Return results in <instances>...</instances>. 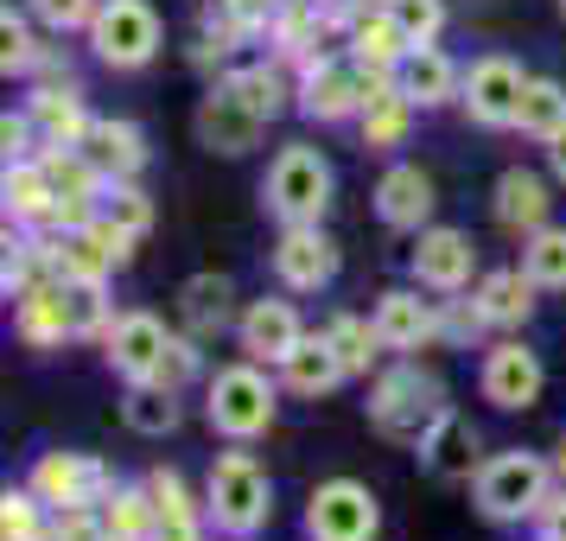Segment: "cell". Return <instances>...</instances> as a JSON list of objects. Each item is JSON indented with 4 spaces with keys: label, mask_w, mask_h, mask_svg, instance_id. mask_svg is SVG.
I'll list each match as a JSON object with an SVG mask.
<instances>
[{
    "label": "cell",
    "mask_w": 566,
    "mask_h": 541,
    "mask_svg": "<svg viewBox=\"0 0 566 541\" xmlns=\"http://www.w3.org/2000/svg\"><path fill=\"white\" fill-rule=\"evenodd\" d=\"M205 516L235 541H249L268 529L274 485H268V471H261L255 452H217V465H210V478H205Z\"/></svg>",
    "instance_id": "3957f363"
},
{
    "label": "cell",
    "mask_w": 566,
    "mask_h": 541,
    "mask_svg": "<svg viewBox=\"0 0 566 541\" xmlns=\"http://www.w3.org/2000/svg\"><path fill=\"white\" fill-rule=\"evenodd\" d=\"M522 274L541 287V293H566V230L560 223H541L522 242Z\"/></svg>",
    "instance_id": "836d02e7"
},
{
    "label": "cell",
    "mask_w": 566,
    "mask_h": 541,
    "mask_svg": "<svg viewBox=\"0 0 566 541\" xmlns=\"http://www.w3.org/2000/svg\"><path fill=\"white\" fill-rule=\"evenodd\" d=\"M103 522H108V535L115 541H154V529H159L154 490L147 485L140 490H108L103 497Z\"/></svg>",
    "instance_id": "d590c367"
},
{
    "label": "cell",
    "mask_w": 566,
    "mask_h": 541,
    "mask_svg": "<svg viewBox=\"0 0 566 541\" xmlns=\"http://www.w3.org/2000/svg\"><path fill=\"white\" fill-rule=\"evenodd\" d=\"M547 210H554V198H547V179L541 173H528V166H510L503 179H496V223H510V230H541L547 223Z\"/></svg>",
    "instance_id": "484cf974"
},
{
    "label": "cell",
    "mask_w": 566,
    "mask_h": 541,
    "mask_svg": "<svg viewBox=\"0 0 566 541\" xmlns=\"http://www.w3.org/2000/svg\"><path fill=\"white\" fill-rule=\"evenodd\" d=\"M13 332L27 337L32 351H57L64 337H77L64 281H45V287H32V293H20V300H13Z\"/></svg>",
    "instance_id": "ffe728a7"
},
{
    "label": "cell",
    "mask_w": 566,
    "mask_h": 541,
    "mask_svg": "<svg viewBox=\"0 0 566 541\" xmlns=\"http://www.w3.org/2000/svg\"><path fill=\"white\" fill-rule=\"evenodd\" d=\"M103 0H32V20L45 32H90Z\"/></svg>",
    "instance_id": "b9f144b4"
},
{
    "label": "cell",
    "mask_w": 566,
    "mask_h": 541,
    "mask_svg": "<svg viewBox=\"0 0 566 541\" xmlns=\"http://www.w3.org/2000/svg\"><path fill=\"white\" fill-rule=\"evenodd\" d=\"M478 388H484L490 408H535L541 388H547V363L522 344V337H503V344H490L484 351V370H478Z\"/></svg>",
    "instance_id": "30bf717a"
},
{
    "label": "cell",
    "mask_w": 566,
    "mask_h": 541,
    "mask_svg": "<svg viewBox=\"0 0 566 541\" xmlns=\"http://www.w3.org/2000/svg\"><path fill=\"white\" fill-rule=\"evenodd\" d=\"M376 337L382 351H420L439 337V300H420L413 287H388L376 300Z\"/></svg>",
    "instance_id": "e0dca14e"
},
{
    "label": "cell",
    "mask_w": 566,
    "mask_h": 541,
    "mask_svg": "<svg viewBox=\"0 0 566 541\" xmlns=\"http://www.w3.org/2000/svg\"><path fill=\"white\" fill-rule=\"evenodd\" d=\"M547 166H554V179L566 185V134H560V141H554V147H547Z\"/></svg>",
    "instance_id": "681fc988"
},
{
    "label": "cell",
    "mask_w": 566,
    "mask_h": 541,
    "mask_svg": "<svg viewBox=\"0 0 566 541\" xmlns=\"http://www.w3.org/2000/svg\"><path fill=\"white\" fill-rule=\"evenodd\" d=\"M147 490H154V503H159V522H210V516H198V503H191V490H185L179 471H154Z\"/></svg>",
    "instance_id": "60d3db41"
},
{
    "label": "cell",
    "mask_w": 566,
    "mask_h": 541,
    "mask_svg": "<svg viewBox=\"0 0 566 541\" xmlns=\"http://www.w3.org/2000/svg\"><path fill=\"white\" fill-rule=\"evenodd\" d=\"M446 408H452L446 383H439L433 370H420V363H401V370L376 376V388H369V427L382 439H395V446H413V452L439 427Z\"/></svg>",
    "instance_id": "6da1fadb"
},
{
    "label": "cell",
    "mask_w": 566,
    "mask_h": 541,
    "mask_svg": "<svg viewBox=\"0 0 566 541\" xmlns=\"http://www.w3.org/2000/svg\"><path fill=\"white\" fill-rule=\"evenodd\" d=\"M535 293L541 287L522 268H490L484 281H478V306L490 312V325H522L535 312Z\"/></svg>",
    "instance_id": "4dcf8cb0"
},
{
    "label": "cell",
    "mask_w": 566,
    "mask_h": 541,
    "mask_svg": "<svg viewBox=\"0 0 566 541\" xmlns=\"http://www.w3.org/2000/svg\"><path fill=\"white\" fill-rule=\"evenodd\" d=\"M357 122H363V147H376V154H395V147L408 141L413 103L401 96V90H395V77H388L382 90H376V96L363 103V115H357Z\"/></svg>",
    "instance_id": "f546056e"
},
{
    "label": "cell",
    "mask_w": 566,
    "mask_h": 541,
    "mask_svg": "<svg viewBox=\"0 0 566 541\" xmlns=\"http://www.w3.org/2000/svg\"><path fill=\"white\" fill-rule=\"evenodd\" d=\"M395 90H401L413 108H439V103H452V96L464 90V77L439 45H413V52L395 64Z\"/></svg>",
    "instance_id": "7402d4cb"
},
{
    "label": "cell",
    "mask_w": 566,
    "mask_h": 541,
    "mask_svg": "<svg viewBox=\"0 0 566 541\" xmlns=\"http://www.w3.org/2000/svg\"><path fill=\"white\" fill-rule=\"evenodd\" d=\"M541 541H547V535H541Z\"/></svg>",
    "instance_id": "db71d44e"
},
{
    "label": "cell",
    "mask_w": 566,
    "mask_h": 541,
    "mask_svg": "<svg viewBox=\"0 0 566 541\" xmlns=\"http://www.w3.org/2000/svg\"><path fill=\"white\" fill-rule=\"evenodd\" d=\"M281 376H286V388H293V395H332L350 370H344V357L332 351V337H325V332L312 337L306 332V337H300V351L281 363Z\"/></svg>",
    "instance_id": "83f0119b"
},
{
    "label": "cell",
    "mask_w": 566,
    "mask_h": 541,
    "mask_svg": "<svg viewBox=\"0 0 566 541\" xmlns=\"http://www.w3.org/2000/svg\"><path fill=\"white\" fill-rule=\"evenodd\" d=\"M0 198H7V223H20V230L57 217V191H52V179H45L39 159H13L7 179H0Z\"/></svg>",
    "instance_id": "d4e9b609"
},
{
    "label": "cell",
    "mask_w": 566,
    "mask_h": 541,
    "mask_svg": "<svg viewBox=\"0 0 566 541\" xmlns=\"http://www.w3.org/2000/svg\"><path fill=\"white\" fill-rule=\"evenodd\" d=\"M166 351H172V332L159 325L154 312H122V319L108 325V337H103V357H108V370H115L122 383H154Z\"/></svg>",
    "instance_id": "4fadbf2b"
},
{
    "label": "cell",
    "mask_w": 566,
    "mask_h": 541,
    "mask_svg": "<svg viewBox=\"0 0 566 541\" xmlns=\"http://www.w3.org/2000/svg\"><path fill=\"white\" fill-rule=\"evenodd\" d=\"M83 154H90V166L103 173L108 185L122 179H140L147 173V134L134 128V122H90V134H83Z\"/></svg>",
    "instance_id": "44dd1931"
},
{
    "label": "cell",
    "mask_w": 566,
    "mask_h": 541,
    "mask_svg": "<svg viewBox=\"0 0 566 541\" xmlns=\"http://www.w3.org/2000/svg\"><path fill=\"white\" fill-rule=\"evenodd\" d=\"M325 337H332V351L344 357V370H350V376H363V370L376 363V351H382L376 319H357V312H337L332 325H325Z\"/></svg>",
    "instance_id": "8d00e7d4"
},
{
    "label": "cell",
    "mask_w": 566,
    "mask_h": 541,
    "mask_svg": "<svg viewBox=\"0 0 566 541\" xmlns=\"http://www.w3.org/2000/svg\"><path fill=\"white\" fill-rule=\"evenodd\" d=\"M522 90H528L522 64L503 58V52H490V58H478V64L464 71L459 103H464V115H471L478 128H515V115H522Z\"/></svg>",
    "instance_id": "9c48e42d"
},
{
    "label": "cell",
    "mask_w": 566,
    "mask_h": 541,
    "mask_svg": "<svg viewBox=\"0 0 566 541\" xmlns=\"http://www.w3.org/2000/svg\"><path fill=\"white\" fill-rule=\"evenodd\" d=\"M541 535L547 541H566V490H554V497H547V503H541Z\"/></svg>",
    "instance_id": "7dc6e473"
},
{
    "label": "cell",
    "mask_w": 566,
    "mask_h": 541,
    "mask_svg": "<svg viewBox=\"0 0 566 541\" xmlns=\"http://www.w3.org/2000/svg\"><path fill=\"white\" fill-rule=\"evenodd\" d=\"M420 471L439 478V485H459V478H478V434L459 408L439 414V427L420 439Z\"/></svg>",
    "instance_id": "d6986e66"
},
{
    "label": "cell",
    "mask_w": 566,
    "mask_h": 541,
    "mask_svg": "<svg viewBox=\"0 0 566 541\" xmlns=\"http://www.w3.org/2000/svg\"><path fill=\"white\" fill-rule=\"evenodd\" d=\"M154 541H205V522H159Z\"/></svg>",
    "instance_id": "c3c4849f"
},
{
    "label": "cell",
    "mask_w": 566,
    "mask_h": 541,
    "mask_svg": "<svg viewBox=\"0 0 566 541\" xmlns=\"http://www.w3.org/2000/svg\"><path fill=\"white\" fill-rule=\"evenodd\" d=\"M388 13L401 20V32H408L413 45H433L439 27H446V0H395Z\"/></svg>",
    "instance_id": "7bdbcfd3"
},
{
    "label": "cell",
    "mask_w": 566,
    "mask_h": 541,
    "mask_svg": "<svg viewBox=\"0 0 566 541\" xmlns=\"http://www.w3.org/2000/svg\"><path fill=\"white\" fill-rule=\"evenodd\" d=\"M382 83H388L382 71H369L344 45V52H325V58H312V64H300V108H306L312 122H350V115H363V103Z\"/></svg>",
    "instance_id": "277c9868"
},
{
    "label": "cell",
    "mask_w": 566,
    "mask_h": 541,
    "mask_svg": "<svg viewBox=\"0 0 566 541\" xmlns=\"http://www.w3.org/2000/svg\"><path fill=\"white\" fill-rule=\"evenodd\" d=\"M332 185H337L332 159L318 147H281L274 166H268V179H261V198H268V210L281 223H318L332 210Z\"/></svg>",
    "instance_id": "5b68a950"
},
{
    "label": "cell",
    "mask_w": 566,
    "mask_h": 541,
    "mask_svg": "<svg viewBox=\"0 0 566 541\" xmlns=\"http://www.w3.org/2000/svg\"><path fill=\"white\" fill-rule=\"evenodd\" d=\"M560 13H566V0H560Z\"/></svg>",
    "instance_id": "f5cc1de1"
},
{
    "label": "cell",
    "mask_w": 566,
    "mask_h": 541,
    "mask_svg": "<svg viewBox=\"0 0 566 541\" xmlns=\"http://www.w3.org/2000/svg\"><path fill=\"white\" fill-rule=\"evenodd\" d=\"M32 490L45 497V510H96L115 485H108L103 459H90V452H39Z\"/></svg>",
    "instance_id": "8fae6325"
},
{
    "label": "cell",
    "mask_w": 566,
    "mask_h": 541,
    "mask_svg": "<svg viewBox=\"0 0 566 541\" xmlns=\"http://www.w3.org/2000/svg\"><path fill=\"white\" fill-rule=\"evenodd\" d=\"M547 497H554V465L522 452V446L515 452H490L478 465V478H471V503L490 522H535Z\"/></svg>",
    "instance_id": "7a4b0ae2"
},
{
    "label": "cell",
    "mask_w": 566,
    "mask_h": 541,
    "mask_svg": "<svg viewBox=\"0 0 566 541\" xmlns=\"http://www.w3.org/2000/svg\"><path fill=\"white\" fill-rule=\"evenodd\" d=\"M515 128L528 134V141H541V147H554V141L566 134V90H560V83H554V77H528Z\"/></svg>",
    "instance_id": "d6a6232c"
},
{
    "label": "cell",
    "mask_w": 566,
    "mask_h": 541,
    "mask_svg": "<svg viewBox=\"0 0 566 541\" xmlns=\"http://www.w3.org/2000/svg\"><path fill=\"white\" fill-rule=\"evenodd\" d=\"M39 45H32V27H27V13H13V7H7V13H0V71H7V77H32V71H39Z\"/></svg>",
    "instance_id": "74e56055"
},
{
    "label": "cell",
    "mask_w": 566,
    "mask_h": 541,
    "mask_svg": "<svg viewBox=\"0 0 566 541\" xmlns=\"http://www.w3.org/2000/svg\"><path fill=\"white\" fill-rule=\"evenodd\" d=\"M90 45L108 71H140L159 58V13L147 0H103L90 20Z\"/></svg>",
    "instance_id": "52a82bcc"
},
{
    "label": "cell",
    "mask_w": 566,
    "mask_h": 541,
    "mask_svg": "<svg viewBox=\"0 0 566 541\" xmlns=\"http://www.w3.org/2000/svg\"><path fill=\"white\" fill-rule=\"evenodd\" d=\"M274 274H281L286 293H318V287H332L337 281V242L318 230V223H281Z\"/></svg>",
    "instance_id": "5bb4252c"
},
{
    "label": "cell",
    "mask_w": 566,
    "mask_h": 541,
    "mask_svg": "<svg viewBox=\"0 0 566 541\" xmlns=\"http://www.w3.org/2000/svg\"><path fill=\"white\" fill-rule=\"evenodd\" d=\"M27 115L39 122V134H45V147H83V134H90V108H83L77 83H39L32 90Z\"/></svg>",
    "instance_id": "603a6c76"
},
{
    "label": "cell",
    "mask_w": 566,
    "mask_h": 541,
    "mask_svg": "<svg viewBox=\"0 0 566 541\" xmlns=\"http://www.w3.org/2000/svg\"><path fill=\"white\" fill-rule=\"evenodd\" d=\"M300 337H306V325H300L293 300H249V312L235 319V344L255 363H286L300 351Z\"/></svg>",
    "instance_id": "2e32d148"
},
{
    "label": "cell",
    "mask_w": 566,
    "mask_h": 541,
    "mask_svg": "<svg viewBox=\"0 0 566 541\" xmlns=\"http://www.w3.org/2000/svg\"><path fill=\"white\" fill-rule=\"evenodd\" d=\"M122 420H128V434H140V439H166L172 427H179V388H166V383H128Z\"/></svg>",
    "instance_id": "1f68e13d"
},
{
    "label": "cell",
    "mask_w": 566,
    "mask_h": 541,
    "mask_svg": "<svg viewBox=\"0 0 566 541\" xmlns=\"http://www.w3.org/2000/svg\"><path fill=\"white\" fill-rule=\"evenodd\" d=\"M64 293H71V325H77V337H108V293L103 281H64Z\"/></svg>",
    "instance_id": "ab89813d"
},
{
    "label": "cell",
    "mask_w": 566,
    "mask_h": 541,
    "mask_svg": "<svg viewBox=\"0 0 566 541\" xmlns=\"http://www.w3.org/2000/svg\"><path fill=\"white\" fill-rule=\"evenodd\" d=\"M52 541H115V535H108V522L96 510H57Z\"/></svg>",
    "instance_id": "bcb514c9"
},
{
    "label": "cell",
    "mask_w": 566,
    "mask_h": 541,
    "mask_svg": "<svg viewBox=\"0 0 566 541\" xmlns=\"http://www.w3.org/2000/svg\"><path fill=\"white\" fill-rule=\"evenodd\" d=\"M205 414L210 427L223 439H261L274 427V383L261 376V363H230V370H217L205 388Z\"/></svg>",
    "instance_id": "8992f818"
},
{
    "label": "cell",
    "mask_w": 566,
    "mask_h": 541,
    "mask_svg": "<svg viewBox=\"0 0 566 541\" xmlns=\"http://www.w3.org/2000/svg\"><path fill=\"white\" fill-rule=\"evenodd\" d=\"M471 274H478V249H471V236L446 230V223L420 230V242H413V281L427 287V293H464Z\"/></svg>",
    "instance_id": "9a60e30c"
},
{
    "label": "cell",
    "mask_w": 566,
    "mask_h": 541,
    "mask_svg": "<svg viewBox=\"0 0 566 541\" xmlns=\"http://www.w3.org/2000/svg\"><path fill=\"white\" fill-rule=\"evenodd\" d=\"M230 300L235 287L223 281V274H191V281L179 287V319H185V337H217L223 325H230Z\"/></svg>",
    "instance_id": "4316f807"
},
{
    "label": "cell",
    "mask_w": 566,
    "mask_h": 541,
    "mask_svg": "<svg viewBox=\"0 0 566 541\" xmlns=\"http://www.w3.org/2000/svg\"><path fill=\"white\" fill-rule=\"evenodd\" d=\"M490 325V312L478 306V293L471 300H452V306L439 312V337H452V344H464V337H478Z\"/></svg>",
    "instance_id": "ee69618b"
},
{
    "label": "cell",
    "mask_w": 566,
    "mask_h": 541,
    "mask_svg": "<svg viewBox=\"0 0 566 541\" xmlns=\"http://www.w3.org/2000/svg\"><path fill=\"white\" fill-rule=\"evenodd\" d=\"M39 510H45V497L39 490H7L0 497V541H45V522H39Z\"/></svg>",
    "instance_id": "f35d334b"
},
{
    "label": "cell",
    "mask_w": 566,
    "mask_h": 541,
    "mask_svg": "<svg viewBox=\"0 0 566 541\" xmlns=\"http://www.w3.org/2000/svg\"><path fill=\"white\" fill-rule=\"evenodd\" d=\"M363 7H395V0H363Z\"/></svg>",
    "instance_id": "816d5d0a"
},
{
    "label": "cell",
    "mask_w": 566,
    "mask_h": 541,
    "mask_svg": "<svg viewBox=\"0 0 566 541\" xmlns=\"http://www.w3.org/2000/svg\"><path fill=\"white\" fill-rule=\"evenodd\" d=\"M344 45L369 64V71H382V77H395V64L413 52V39L401 32V20L388 13V7H363L357 13V27L344 32Z\"/></svg>",
    "instance_id": "cb8c5ba5"
},
{
    "label": "cell",
    "mask_w": 566,
    "mask_h": 541,
    "mask_svg": "<svg viewBox=\"0 0 566 541\" xmlns=\"http://www.w3.org/2000/svg\"><path fill=\"white\" fill-rule=\"evenodd\" d=\"M191 376H198V337H172V351H166V363H159V376H154V383L185 388Z\"/></svg>",
    "instance_id": "f6af8a7d"
},
{
    "label": "cell",
    "mask_w": 566,
    "mask_h": 541,
    "mask_svg": "<svg viewBox=\"0 0 566 541\" xmlns=\"http://www.w3.org/2000/svg\"><path fill=\"white\" fill-rule=\"evenodd\" d=\"M554 471H560V478H566V439H560V459H554Z\"/></svg>",
    "instance_id": "f907efd6"
},
{
    "label": "cell",
    "mask_w": 566,
    "mask_h": 541,
    "mask_svg": "<svg viewBox=\"0 0 566 541\" xmlns=\"http://www.w3.org/2000/svg\"><path fill=\"white\" fill-rule=\"evenodd\" d=\"M382 510H376V490L357 478H325L306 503V535L312 541H376Z\"/></svg>",
    "instance_id": "ba28073f"
},
{
    "label": "cell",
    "mask_w": 566,
    "mask_h": 541,
    "mask_svg": "<svg viewBox=\"0 0 566 541\" xmlns=\"http://www.w3.org/2000/svg\"><path fill=\"white\" fill-rule=\"evenodd\" d=\"M96 223H103L122 249H134L140 236L154 230V205H147V191L134 179H122V185H103V198H96Z\"/></svg>",
    "instance_id": "f1b7e54d"
},
{
    "label": "cell",
    "mask_w": 566,
    "mask_h": 541,
    "mask_svg": "<svg viewBox=\"0 0 566 541\" xmlns=\"http://www.w3.org/2000/svg\"><path fill=\"white\" fill-rule=\"evenodd\" d=\"M433 179L408 166V159H395L382 179H376V217H382L388 230H427V217H433Z\"/></svg>",
    "instance_id": "ac0fdd59"
},
{
    "label": "cell",
    "mask_w": 566,
    "mask_h": 541,
    "mask_svg": "<svg viewBox=\"0 0 566 541\" xmlns=\"http://www.w3.org/2000/svg\"><path fill=\"white\" fill-rule=\"evenodd\" d=\"M223 83H230V90H235L249 108H261L268 122H274V115H281L293 96H300V90H286V71H281V64H268V58H261V64H235Z\"/></svg>",
    "instance_id": "e575fe53"
},
{
    "label": "cell",
    "mask_w": 566,
    "mask_h": 541,
    "mask_svg": "<svg viewBox=\"0 0 566 541\" xmlns=\"http://www.w3.org/2000/svg\"><path fill=\"white\" fill-rule=\"evenodd\" d=\"M191 128H198V147H210V154H223V159H242V154H255V147H261V128H268V115L242 103L230 83H217L205 103H198Z\"/></svg>",
    "instance_id": "7c38bea8"
}]
</instances>
